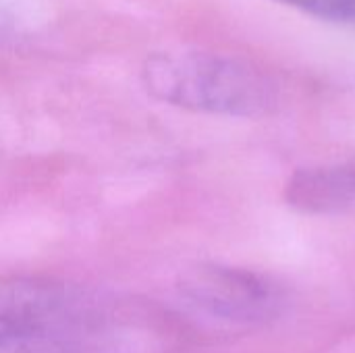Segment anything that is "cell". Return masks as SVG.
<instances>
[{
  "instance_id": "1",
  "label": "cell",
  "mask_w": 355,
  "mask_h": 353,
  "mask_svg": "<svg viewBox=\"0 0 355 353\" xmlns=\"http://www.w3.org/2000/svg\"><path fill=\"white\" fill-rule=\"evenodd\" d=\"M141 83L164 104L218 117H262L277 100L272 79L256 64L196 48L150 54L141 64Z\"/></svg>"
},
{
  "instance_id": "2",
  "label": "cell",
  "mask_w": 355,
  "mask_h": 353,
  "mask_svg": "<svg viewBox=\"0 0 355 353\" xmlns=\"http://www.w3.org/2000/svg\"><path fill=\"white\" fill-rule=\"evenodd\" d=\"M100 322L96 300L52 277H0V331L71 343V335Z\"/></svg>"
},
{
  "instance_id": "3",
  "label": "cell",
  "mask_w": 355,
  "mask_h": 353,
  "mask_svg": "<svg viewBox=\"0 0 355 353\" xmlns=\"http://www.w3.org/2000/svg\"><path fill=\"white\" fill-rule=\"evenodd\" d=\"M177 289L202 314L237 327L266 325L287 302L270 277L229 264H198L181 275Z\"/></svg>"
},
{
  "instance_id": "6",
  "label": "cell",
  "mask_w": 355,
  "mask_h": 353,
  "mask_svg": "<svg viewBox=\"0 0 355 353\" xmlns=\"http://www.w3.org/2000/svg\"><path fill=\"white\" fill-rule=\"evenodd\" d=\"M279 2L320 19H329L337 23H355V0H279Z\"/></svg>"
},
{
  "instance_id": "4",
  "label": "cell",
  "mask_w": 355,
  "mask_h": 353,
  "mask_svg": "<svg viewBox=\"0 0 355 353\" xmlns=\"http://www.w3.org/2000/svg\"><path fill=\"white\" fill-rule=\"evenodd\" d=\"M285 202L312 216H331L355 208V160L297 169L285 183Z\"/></svg>"
},
{
  "instance_id": "7",
  "label": "cell",
  "mask_w": 355,
  "mask_h": 353,
  "mask_svg": "<svg viewBox=\"0 0 355 353\" xmlns=\"http://www.w3.org/2000/svg\"><path fill=\"white\" fill-rule=\"evenodd\" d=\"M0 25H2V17H0Z\"/></svg>"
},
{
  "instance_id": "5",
  "label": "cell",
  "mask_w": 355,
  "mask_h": 353,
  "mask_svg": "<svg viewBox=\"0 0 355 353\" xmlns=\"http://www.w3.org/2000/svg\"><path fill=\"white\" fill-rule=\"evenodd\" d=\"M0 353H77V350L73 343L48 337L0 331Z\"/></svg>"
}]
</instances>
